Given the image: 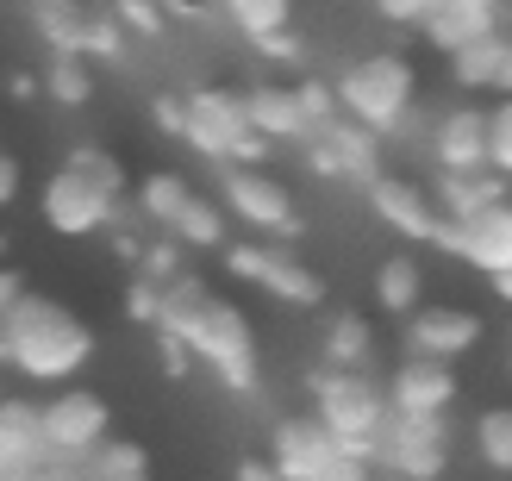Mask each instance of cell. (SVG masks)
Wrapping results in <instances>:
<instances>
[{
    "instance_id": "24",
    "label": "cell",
    "mask_w": 512,
    "mask_h": 481,
    "mask_svg": "<svg viewBox=\"0 0 512 481\" xmlns=\"http://www.w3.org/2000/svg\"><path fill=\"white\" fill-rule=\"evenodd\" d=\"M169 238L182 244V250H225V207L207 200V194H188V207L175 213Z\"/></svg>"
},
{
    "instance_id": "23",
    "label": "cell",
    "mask_w": 512,
    "mask_h": 481,
    "mask_svg": "<svg viewBox=\"0 0 512 481\" xmlns=\"http://www.w3.org/2000/svg\"><path fill=\"white\" fill-rule=\"evenodd\" d=\"M494 200H506V188L488 182V175H438V225H463Z\"/></svg>"
},
{
    "instance_id": "15",
    "label": "cell",
    "mask_w": 512,
    "mask_h": 481,
    "mask_svg": "<svg viewBox=\"0 0 512 481\" xmlns=\"http://www.w3.org/2000/svg\"><path fill=\"white\" fill-rule=\"evenodd\" d=\"M438 175H481L488 169V107H450L431 132Z\"/></svg>"
},
{
    "instance_id": "40",
    "label": "cell",
    "mask_w": 512,
    "mask_h": 481,
    "mask_svg": "<svg viewBox=\"0 0 512 481\" xmlns=\"http://www.w3.org/2000/svg\"><path fill=\"white\" fill-rule=\"evenodd\" d=\"M25 481H88V475H82V463H38Z\"/></svg>"
},
{
    "instance_id": "11",
    "label": "cell",
    "mask_w": 512,
    "mask_h": 481,
    "mask_svg": "<svg viewBox=\"0 0 512 481\" xmlns=\"http://www.w3.org/2000/svg\"><path fill=\"white\" fill-rule=\"evenodd\" d=\"M219 207H232L244 225H256V232H300V213H294V194L275 182V175L263 169H225L219 175Z\"/></svg>"
},
{
    "instance_id": "13",
    "label": "cell",
    "mask_w": 512,
    "mask_h": 481,
    "mask_svg": "<svg viewBox=\"0 0 512 481\" xmlns=\"http://www.w3.org/2000/svg\"><path fill=\"white\" fill-rule=\"evenodd\" d=\"M338 457H344L338 438H331L313 413H306V419H281L275 438H269V469L281 481H325V469Z\"/></svg>"
},
{
    "instance_id": "30",
    "label": "cell",
    "mask_w": 512,
    "mask_h": 481,
    "mask_svg": "<svg viewBox=\"0 0 512 481\" xmlns=\"http://www.w3.org/2000/svg\"><path fill=\"white\" fill-rule=\"evenodd\" d=\"M225 13H232V25L244 38H275V32H288V0H225Z\"/></svg>"
},
{
    "instance_id": "48",
    "label": "cell",
    "mask_w": 512,
    "mask_h": 481,
    "mask_svg": "<svg viewBox=\"0 0 512 481\" xmlns=\"http://www.w3.org/2000/svg\"><path fill=\"white\" fill-rule=\"evenodd\" d=\"M494 294H500L506 307H512V275H494Z\"/></svg>"
},
{
    "instance_id": "6",
    "label": "cell",
    "mask_w": 512,
    "mask_h": 481,
    "mask_svg": "<svg viewBox=\"0 0 512 481\" xmlns=\"http://www.w3.org/2000/svg\"><path fill=\"white\" fill-rule=\"evenodd\" d=\"M38 438L44 463H88L113 438V407L94 388H57L50 400H38Z\"/></svg>"
},
{
    "instance_id": "21",
    "label": "cell",
    "mask_w": 512,
    "mask_h": 481,
    "mask_svg": "<svg viewBox=\"0 0 512 481\" xmlns=\"http://www.w3.org/2000/svg\"><path fill=\"white\" fill-rule=\"evenodd\" d=\"M32 19H38V32L50 44V57H82L88 50V19L94 13L82 7V0H32Z\"/></svg>"
},
{
    "instance_id": "10",
    "label": "cell",
    "mask_w": 512,
    "mask_h": 481,
    "mask_svg": "<svg viewBox=\"0 0 512 481\" xmlns=\"http://www.w3.org/2000/svg\"><path fill=\"white\" fill-rule=\"evenodd\" d=\"M38 213H44V225L50 232H63V238H88V232H107V225H119V200H107V194H94L75 169H57L44 182V194H38Z\"/></svg>"
},
{
    "instance_id": "43",
    "label": "cell",
    "mask_w": 512,
    "mask_h": 481,
    "mask_svg": "<svg viewBox=\"0 0 512 481\" xmlns=\"http://www.w3.org/2000/svg\"><path fill=\"white\" fill-rule=\"evenodd\" d=\"M431 7H450V13H475V19H494V0H431Z\"/></svg>"
},
{
    "instance_id": "25",
    "label": "cell",
    "mask_w": 512,
    "mask_h": 481,
    "mask_svg": "<svg viewBox=\"0 0 512 481\" xmlns=\"http://www.w3.org/2000/svg\"><path fill=\"white\" fill-rule=\"evenodd\" d=\"M82 475L88 481H150V457L138 444H125V438H107L94 450V457L82 463Z\"/></svg>"
},
{
    "instance_id": "14",
    "label": "cell",
    "mask_w": 512,
    "mask_h": 481,
    "mask_svg": "<svg viewBox=\"0 0 512 481\" xmlns=\"http://www.w3.org/2000/svg\"><path fill=\"white\" fill-rule=\"evenodd\" d=\"M388 413L394 419H444V407L456 400V369L450 363H419V357H406L394 369V382H388Z\"/></svg>"
},
{
    "instance_id": "33",
    "label": "cell",
    "mask_w": 512,
    "mask_h": 481,
    "mask_svg": "<svg viewBox=\"0 0 512 481\" xmlns=\"http://www.w3.org/2000/svg\"><path fill=\"white\" fill-rule=\"evenodd\" d=\"M107 19L119 25V32H138V38H157L163 32V7H157V0H113Z\"/></svg>"
},
{
    "instance_id": "7",
    "label": "cell",
    "mask_w": 512,
    "mask_h": 481,
    "mask_svg": "<svg viewBox=\"0 0 512 481\" xmlns=\"http://www.w3.org/2000/svg\"><path fill=\"white\" fill-rule=\"evenodd\" d=\"M369 463L394 469L400 481H431L444 475L450 450H444V419H381V432L369 444Z\"/></svg>"
},
{
    "instance_id": "28",
    "label": "cell",
    "mask_w": 512,
    "mask_h": 481,
    "mask_svg": "<svg viewBox=\"0 0 512 481\" xmlns=\"http://www.w3.org/2000/svg\"><path fill=\"white\" fill-rule=\"evenodd\" d=\"M38 88L57 100V107H82V100L94 94V75H88V63H82V57H50V63H44V75H38Z\"/></svg>"
},
{
    "instance_id": "26",
    "label": "cell",
    "mask_w": 512,
    "mask_h": 481,
    "mask_svg": "<svg viewBox=\"0 0 512 481\" xmlns=\"http://www.w3.org/2000/svg\"><path fill=\"white\" fill-rule=\"evenodd\" d=\"M369 350H375L369 319H356V313H338V319H331V332H325V363H331V369H363Z\"/></svg>"
},
{
    "instance_id": "35",
    "label": "cell",
    "mask_w": 512,
    "mask_h": 481,
    "mask_svg": "<svg viewBox=\"0 0 512 481\" xmlns=\"http://www.w3.org/2000/svg\"><path fill=\"white\" fill-rule=\"evenodd\" d=\"M82 57H107V63L125 57V32H119L107 13H94V19H88V50H82Z\"/></svg>"
},
{
    "instance_id": "31",
    "label": "cell",
    "mask_w": 512,
    "mask_h": 481,
    "mask_svg": "<svg viewBox=\"0 0 512 481\" xmlns=\"http://www.w3.org/2000/svg\"><path fill=\"white\" fill-rule=\"evenodd\" d=\"M63 169H75V175H82V182H88L94 194H107V200H119V194H125V169L107 157V150H94V144H75Z\"/></svg>"
},
{
    "instance_id": "17",
    "label": "cell",
    "mask_w": 512,
    "mask_h": 481,
    "mask_svg": "<svg viewBox=\"0 0 512 481\" xmlns=\"http://www.w3.org/2000/svg\"><path fill=\"white\" fill-rule=\"evenodd\" d=\"M369 207L375 219H388L400 238H438V213H431V200L413 188V182H394V175H375L369 182Z\"/></svg>"
},
{
    "instance_id": "3",
    "label": "cell",
    "mask_w": 512,
    "mask_h": 481,
    "mask_svg": "<svg viewBox=\"0 0 512 481\" xmlns=\"http://www.w3.org/2000/svg\"><path fill=\"white\" fill-rule=\"evenodd\" d=\"M413 94H419V75L406 57H394V50H375V57L350 63L338 82H331L338 119H350L356 132H369V138H388L394 125H406Z\"/></svg>"
},
{
    "instance_id": "42",
    "label": "cell",
    "mask_w": 512,
    "mask_h": 481,
    "mask_svg": "<svg viewBox=\"0 0 512 481\" xmlns=\"http://www.w3.org/2000/svg\"><path fill=\"white\" fill-rule=\"evenodd\" d=\"M263 50V57H300V44H294V32H275V38H263L256 44Z\"/></svg>"
},
{
    "instance_id": "12",
    "label": "cell",
    "mask_w": 512,
    "mask_h": 481,
    "mask_svg": "<svg viewBox=\"0 0 512 481\" xmlns=\"http://www.w3.org/2000/svg\"><path fill=\"white\" fill-rule=\"evenodd\" d=\"M475 344H481V319L463 307H444V300H425L406 319V357H419V363H456Z\"/></svg>"
},
{
    "instance_id": "2",
    "label": "cell",
    "mask_w": 512,
    "mask_h": 481,
    "mask_svg": "<svg viewBox=\"0 0 512 481\" xmlns=\"http://www.w3.org/2000/svg\"><path fill=\"white\" fill-rule=\"evenodd\" d=\"M94 357V332L75 319L63 300L44 294H19L7 313H0V363L19 369L25 382L44 388H69L75 375Z\"/></svg>"
},
{
    "instance_id": "34",
    "label": "cell",
    "mask_w": 512,
    "mask_h": 481,
    "mask_svg": "<svg viewBox=\"0 0 512 481\" xmlns=\"http://www.w3.org/2000/svg\"><path fill=\"white\" fill-rule=\"evenodd\" d=\"M294 107H300V119H306V138H313L319 125L338 119V100H331L325 82H300V88H294Z\"/></svg>"
},
{
    "instance_id": "16",
    "label": "cell",
    "mask_w": 512,
    "mask_h": 481,
    "mask_svg": "<svg viewBox=\"0 0 512 481\" xmlns=\"http://www.w3.org/2000/svg\"><path fill=\"white\" fill-rule=\"evenodd\" d=\"M306 163L319 175H363V182H375V138L356 132L350 119H331L306 138Z\"/></svg>"
},
{
    "instance_id": "27",
    "label": "cell",
    "mask_w": 512,
    "mask_h": 481,
    "mask_svg": "<svg viewBox=\"0 0 512 481\" xmlns=\"http://www.w3.org/2000/svg\"><path fill=\"white\" fill-rule=\"evenodd\" d=\"M188 194H194V188L182 182V175L157 169V175H144V182H138V213L157 219V225H175V213L188 207Z\"/></svg>"
},
{
    "instance_id": "47",
    "label": "cell",
    "mask_w": 512,
    "mask_h": 481,
    "mask_svg": "<svg viewBox=\"0 0 512 481\" xmlns=\"http://www.w3.org/2000/svg\"><path fill=\"white\" fill-rule=\"evenodd\" d=\"M13 94H19V100H32V94H38V75H32V69H19V75H13Z\"/></svg>"
},
{
    "instance_id": "4",
    "label": "cell",
    "mask_w": 512,
    "mask_h": 481,
    "mask_svg": "<svg viewBox=\"0 0 512 481\" xmlns=\"http://www.w3.org/2000/svg\"><path fill=\"white\" fill-rule=\"evenodd\" d=\"M182 144H194L219 169H256L269 157V144L244 125V100L225 88H194L182 94Z\"/></svg>"
},
{
    "instance_id": "20",
    "label": "cell",
    "mask_w": 512,
    "mask_h": 481,
    "mask_svg": "<svg viewBox=\"0 0 512 481\" xmlns=\"http://www.w3.org/2000/svg\"><path fill=\"white\" fill-rule=\"evenodd\" d=\"M375 307L388 319H413L425 307V269H419V257L394 250V257L375 269Z\"/></svg>"
},
{
    "instance_id": "36",
    "label": "cell",
    "mask_w": 512,
    "mask_h": 481,
    "mask_svg": "<svg viewBox=\"0 0 512 481\" xmlns=\"http://www.w3.org/2000/svg\"><path fill=\"white\" fill-rule=\"evenodd\" d=\"M125 313H132V319H144V325H157V313H163V288L132 282V288H125Z\"/></svg>"
},
{
    "instance_id": "39",
    "label": "cell",
    "mask_w": 512,
    "mask_h": 481,
    "mask_svg": "<svg viewBox=\"0 0 512 481\" xmlns=\"http://www.w3.org/2000/svg\"><path fill=\"white\" fill-rule=\"evenodd\" d=\"M19 182H25L19 157H13V150H0V207H13V200H19Z\"/></svg>"
},
{
    "instance_id": "44",
    "label": "cell",
    "mask_w": 512,
    "mask_h": 481,
    "mask_svg": "<svg viewBox=\"0 0 512 481\" xmlns=\"http://www.w3.org/2000/svg\"><path fill=\"white\" fill-rule=\"evenodd\" d=\"M113 257H119V263H132V269H138V257H144V244H138L132 232H113Z\"/></svg>"
},
{
    "instance_id": "32",
    "label": "cell",
    "mask_w": 512,
    "mask_h": 481,
    "mask_svg": "<svg viewBox=\"0 0 512 481\" xmlns=\"http://www.w3.org/2000/svg\"><path fill=\"white\" fill-rule=\"evenodd\" d=\"M488 169L494 182H512V100L488 107Z\"/></svg>"
},
{
    "instance_id": "37",
    "label": "cell",
    "mask_w": 512,
    "mask_h": 481,
    "mask_svg": "<svg viewBox=\"0 0 512 481\" xmlns=\"http://www.w3.org/2000/svg\"><path fill=\"white\" fill-rule=\"evenodd\" d=\"M375 13L394 19V25H419V19L431 13V0H375Z\"/></svg>"
},
{
    "instance_id": "41",
    "label": "cell",
    "mask_w": 512,
    "mask_h": 481,
    "mask_svg": "<svg viewBox=\"0 0 512 481\" xmlns=\"http://www.w3.org/2000/svg\"><path fill=\"white\" fill-rule=\"evenodd\" d=\"M157 350H163V375H188V363H194V357H188V350L175 344V338H157Z\"/></svg>"
},
{
    "instance_id": "8",
    "label": "cell",
    "mask_w": 512,
    "mask_h": 481,
    "mask_svg": "<svg viewBox=\"0 0 512 481\" xmlns=\"http://www.w3.org/2000/svg\"><path fill=\"white\" fill-rule=\"evenodd\" d=\"M431 244L456 250V257L475 263L488 282H494V275H512V200H494V207L469 213L463 225H438Z\"/></svg>"
},
{
    "instance_id": "9",
    "label": "cell",
    "mask_w": 512,
    "mask_h": 481,
    "mask_svg": "<svg viewBox=\"0 0 512 481\" xmlns=\"http://www.w3.org/2000/svg\"><path fill=\"white\" fill-rule=\"evenodd\" d=\"M225 269L238 275V282H256V288H269L275 300H288V307H319L325 288H319V275L294 263L288 250H263V244H225Z\"/></svg>"
},
{
    "instance_id": "46",
    "label": "cell",
    "mask_w": 512,
    "mask_h": 481,
    "mask_svg": "<svg viewBox=\"0 0 512 481\" xmlns=\"http://www.w3.org/2000/svg\"><path fill=\"white\" fill-rule=\"evenodd\" d=\"M19 294H25V282H19V275H13V269H0V313H7V307H13V300H19Z\"/></svg>"
},
{
    "instance_id": "50",
    "label": "cell",
    "mask_w": 512,
    "mask_h": 481,
    "mask_svg": "<svg viewBox=\"0 0 512 481\" xmlns=\"http://www.w3.org/2000/svg\"><path fill=\"white\" fill-rule=\"evenodd\" d=\"M0 250H7V238H0Z\"/></svg>"
},
{
    "instance_id": "19",
    "label": "cell",
    "mask_w": 512,
    "mask_h": 481,
    "mask_svg": "<svg viewBox=\"0 0 512 481\" xmlns=\"http://www.w3.org/2000/svg\"><path fill=\"white\" fill-rule=\"evenodd\" d=\"M44 463L38 400H0V475H25Z\"/></svg>"
},
{
    "instance_id": "1",
    "label": "cell",
    "mask_w": 512,
    "mask_h": 481,
    "mask_svg": "<svg viewBox=\"0 0 512 481\" xmlns=\"http://www.w3.org/2000/svg\"><path fill=\"white\" fill-rule=\"evenodd\" d=\"M157 332L175 338L194 363H207L232 394H250L256 388V338H250V319L232 307V300L207 294L194 275H182V282L163 288Z\"/></svg>"
},
{
    "instance_id": "18",
    "label": "cell",
    "mask_w": 512,
    "mask_h": 481,
    "mask_svg": "<svg viewBox=\"0 0 512 481\" xmlns=\"http://www.w3.org/2000/svg\"><path fill=\"white\" fill-rule=\"evenodd\" d=\"M244 100V125L263 144H306V119L294 107V88H250Z\"/></svg>"
},
{
    "instance_id": "29",
    "label": "cell",
    "mask_w": 512,
    "mask_h": 481,
    "mask_svg": "<svg viewBox=\"0 0 512 481\" xmlns=\"http://www.w3.org/2000/svg\"><path fill=\"white\" fill-rule=\"evenodd\" d=\"M475 450H481V463L512 475V407H488L475 419Z\"/></svg>"
},
{
    "instance_id": "45",
    "label": "cell",
    "mask_w": 512,
    "mask_h": 481,
    "mask_svg": "<svg viewBox=\"0 0 512 481\" xmlns=\"http://www.w3.org/2000/svg\"><path fill=\"white\" fill-rule=\"evenodd\" d=\"M238 481H281V475L269 469V457H250V463H238Z\"/></svg>"
},
{
    "instance_id": "49",
    "label": "cell",
    "mask_w": 512,
    "mask_h": 481,
    "mask_svg": "<svg viewBox=\"0 0 512 481\" xmlns=\"http://www.w3.org/2000/svg\"><path fill=\"white\" fill-rule=\"evenodd\" d=\"M25 475H32V469H25ZM25 475H0V481H25Z\"/></svg>"
},
{
    "instance_id": "38",
    "label": "cell",
    "mask_w": 512,
    "mask_h": 481,
    "mask_svg": "<svg viewBox=\"0 0 512 481\" xmlns=\"http://www.w3.org/2000/svg\"><path fill=\"white\" fill-rule=\"evenodd\" d=\"M150 119H157L169 138H182V94H157L150 100Z\"/></svg>"
},
{
    "instance_id": "22",
    "label": "cell",
    "mask_w": 512,
    "mask_h": 481,
    "mask_svg": "<svg viewBox=\"0 0 512 481\" xmlns=\"http://www.w3.org/2000/svg\"><path fill=\"white\" fill-rule=\"evenodd\" d=\"M506 50H512L506 32H481V38H469V44H456V50H450V82H456V88H494Z\"/></svg>"
},
{
    "instance_id": "5",
    "label": "cell",
    "mask_w": 512,
    "mask_h": 481,
    "mask_svg": "<svg viewBox=\"0 0 512 481\" xmlns=\"http://www.w3.org/2000/svg\"><path fill=\"white\" fill-rule=\"evenodd\" d=\"M313 419L338 438L344 457L369 463V444L381 432V419H388V400H381V388L363 369H319L313 375Z\"/></svg>"
}]
</instances>
